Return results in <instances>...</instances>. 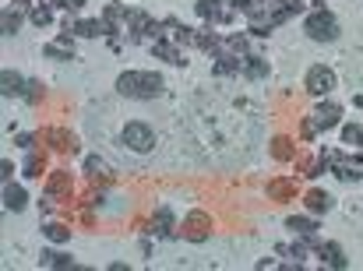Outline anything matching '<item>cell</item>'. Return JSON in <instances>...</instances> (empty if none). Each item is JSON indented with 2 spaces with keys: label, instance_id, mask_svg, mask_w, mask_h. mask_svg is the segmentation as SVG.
I'll use <instances>...</instances> for the list:
<instances>
[{
  "label": "cell",
  "instance_id": "cell-1",
  "mask_svg": "<svg viewBox=\"0 0 363 271\" xmlns=\"http://www.w3.org/2000/svg\"><path fill=\"white\" fill-rule=\"evenodd\" d=\"M303 7H307V0H268L264 7L254 4V7L247 11V18H250V32H254V35H268L272 28H279L282 21H289V18L300 14Z\"/></svg>",
  "mask_w": 363,
  "mask_h": 271
},
{
  "label": "cell",
  "instance_id": "cell-2",
  "mask_svg": "<svg viewBox=\"0 0 363 271\" xmlns=\"http://www.w3.org/2000/svg\"><path fill=\"white\" fill-rule=\"evenodd\" d=\"M117 92L127 99H155L162 96V78L152 71H123L117 78Z\"/></svg>",
  "mask_w": 363,
  "mask_h": 271
},
{
  "label": "cell",
  "instance_id": "cell-3",
  "mask_svg": "<svg viewBox=\"0 0 363 271\" xmlns=\"http://www.w3.org/2000/svg\"><path fill=\"white\" fill-rule=\"evenodd\" d=\"M303 32L314 39V42H332V39H339V18L332 14V11H311L307 14V21H303Z\"/></svg>",
  "mask_w": 363,
  "mask_h": 271
},
{
  "label": "cell",
  "instance_id": "cell-4",
  "mask_svg": "<svg viewBox=\"0 0 363 271\" xmlns=\"http://www.w3.org/2000/svg\"><path fill=\"white\" fill-rule=\"evenodd\" d=\"M121 141L130 151H152V148H155V131H152L148 124H138V120H134V124L123 127Z\"/></svg>",
  "mask_w": 363,
  "mask_h": 271
},
{
  "label": "cell",
  "instance_id": "cell-5",
  "mask_svg": "<svg viewBox=\"0 0 363 271\" xmlns=\"http://www.w3.org/2000/svg\"><path fill=\"white\" fill-rule=\"evenodd\" d=\"M303 85H307L311 96H328V92L335 88V74H332V67H321V64H318V67L307 71V81H303Z\"/></svg>",
  "mask_w": 363,
  "mask_h": 271
},
{
  "label": "cell",
  "instance_id": "cell-6",
  "mask_svg": "<svg viewBox=\"0 0 363 271\" xmlns=\"http://www.w3.org/2000/svg\"><path fill=\"white\" fill-rule=\"evenodd\" d=\"M127 21H130V39L141 42V39H155L159 35V21H152L145 11H127Z\"/></svg>",
  "mask_w": 363,
  "mask_h": 271
},
{
  "label": "cell",
  "instance_id": "cell-7",
  "mask_svg": "<svg viewBox=\"0 0 363 271\" xmlns=\"http://www.w3.org/2000/svg\"><path fill=\"white\" fill-rule=\"evenodd\" d=\"M32 11V4L28 0H11L7 7H4V18H0V28H4V35H14L18 28H21V18Z\"/></svg>",
  "mask_w": 363,
  "mask_h": 271
},
{
  "label": "cell",
  "instance_id": "cell-8",
  "mask_svg": "<svg viewBox=\"0 0 363 271\" xmlns=\"http://www.w3.org/2000/svg\"><path fill=\"white\" fill-rule=\"evenodd\" d=\"M64 32H74V35H85V39H96V35H110V25L106 18H82V21H64Z\"/></svg>",
  "mask_w": 363,
  "mask_h": 271
},
{
  "label": "cell",
  "instance_id": "cell-9",
  "mask_svg": "<svg viewBox=\"0 0 363 271\" xmlns=\"http://www.w3.org/2000/svg\"><path fill=\"white\" fill-rule=\"evenodd\" d=\"M219 4H223V0H198L194 11H198L201 18H208V21H219V25L233 21V11H237V7H219Z\"/></svg>",
  "mask_w": 363,
  "mask_h": 271
},
{
  "label": "cell",
  "instance_id": "cell-10",
  "mask_svg": "<svg viewBox=\"0 0 363 271\" xmlns=\"http://www.w3.org/2000/svg\"><path fill=\"white\" fill-rule=\"evenodd\" d=\"M311 120H314V127H318V131L339 127V120H342V106H339V103H321V106H318V113H314Z\"/></svg>",
  "mask_w": 363,
  "mask_h": 271
},
{
  "label": "cell",
  "instance_id": "cell-11",
  "mask_svg": "<svg viewBox=\"0 0 363 271\" xmlns=\"http://www.w3.org/2000/svg\"><path fill=\"white\" fill-rule=\"evenodd\" d=\"M208 226H212L208 215H205V212H194V215L184 219V236H187L191 243H201V240L208 236Z\"/></svg>",
  "mask_w": 363,
  "mask_h": 271
},
{
  "label": "cell",
  "instance_id": "cell-12",
  "mask_svg": "<svg viewBox=\"0 0 363 271\" xmlns=\"http://www.w3.org/2000/svg\"><path fill=\"white\" fill-rule=\"evenodd\" d=\"M314 250H318V258H321L328 268H335V271L346 268V254H342L339 243H318V240H314Z\"/></svg>",
  "mask_w": 363,
  "mask_h": 271
},
{
  "label": "cell",
  "instance_id": "cell-13",
  "mask_svg": "<svg viewBox=\"0 0 363 271\" xmlns=\"http://www.w3.org/2000/svg\"><path fill=\"white\" fill-rule=\"evenodd\" d=\"M152 53H155L159 60H166V64H184V57H180V50H177V46H169L162 32H159V35L152 39Z\"/></svg>",
  "mask_w": 363,
  "mask_h": 271
},
{
  "label": "cell",
  "instance_id": "cell-14",
  "mask_svg": "<svg viewBox=\"0 0 363 271\" xmlns=\"http://www.w3.org/2000/svg\"><path fill=\"white\" fill-rule=\"evenodd\" d=\"M25 204H28L25 190H21L18 183H11V180H7V183H4V208H7V212H21Z\"/></svg>",
  "mask_w": 363,
  "mask_h": 271
},
{
  "label": "cell",
  "instance_id": "cell-15",
  "mask_svg": "<svg viewBox=\"0 0 363 271\" xmlns=\"http://www.w3.org/2000/svg\"><path fill=\"white\" fill-rule=\"evenodd\" d=\"M264 194H268L272 201H289V197H296V183H293V180H272V183L264 187Z\"/></svg>",
  "mask_w": 363,
  "mask_h": 271
},
{
  "label": "cell",
  "instance_id": "cell-16",
  "mask_svg": "<svg viewBox=\"0 0 363 271\" xmlns=\"http://www.w3.org/2000/svg\"><path fill=\"white\" fill-rule=\"evenodd\" d=\"M46 194H50V197L71 194V176H67V169H57V173L50 176V183H46Z\"/></svg>",
  "mask_w": 363,
  "mask_h": 271
},
{
  "label": "cell",
  "instance_id": "cell-17",
  "mask_svg": "<svg viewBox=\"0 0 363 271\" xmlns=\"http://www.w3.org/2000/svg\"><path fill=\"white\" fill-rule=\"evenodd\" d=\"M286 229H293V233H300L303 240H311L314 229H318V222H314V219H303V215H293V219H286Z\"/></svg>",
  "mask_w": 363,
  "mask_h": 271
},
{
  "label": "cell",
  "instance_id": "cell-18",
  "mask_svg": "<svg viewBox=\"0 0 363 271\" xmlns=\"http://www.w3.org/2000/svg\"><path fill=\"white\" fill-rule=\"evenodd\" d=\"M303 201H307V208H311L314 215H325V212L332 208V197H328L325 190H311V194H307Z\"/></svg>",
  "mask_w": 363,
  "mask_h": 271
},
{
  "label": "cell",
  "instance_id": "cell-19",
  "mask_svg": "<svg viewBox=\"0 0 363 271\" xmlns=\"http://www.w3.org/2000/svg\"><path fill=\"white\" fill-rule=\"evenodd\" d=\"M71 53H74V50H71V39H67V32H64L57 42H50V46H46V57H64V60H71Z\"/></svg>",
  "mask_w": 363,
  "mask_h": 271
},
{
  "label": "cell",
  "instance_id": "cell-20",
  "mask_svg": "<svg viewBox=\"0 0 363 271\" xmlns=\"http://www.w3.org/2000/svg\"><path fill=\"white\" fill-rule=\"evenodd\" d=\"M240 71L243 74H250V78H261V74H268V64H264L261 57H243Z\"/></svg>",
  "mask_w": 363,
  "mask_h": 271
},
{
  "label": "cell",
  "instance_id": "cell-21",
  "mask_svg": "<svg viewBox=\"0 0 363 271\" xmlns=\"http://www.w3.org/2000/svg\"><path fill=\"white\" fill-rule=\"evenodd\" d=\"M272 155H275L279 162H289V158H293V144H289V137H275V141H272Z\"/></svg>",
  "mask_w": 363,
  "mask_h": 271
},
{
  "label": "cell",
  "instance_id": "cell-22",
  "mask_svg": "<svg viewBox=\"0 0 363 271\" xmlns=\"http://www.w3.org/2000/svg\"><path fill=\"white\" fill-rule=\"evenodd\" d=\"M46 137L53 141L57 151H74V137L71 134H64V131H46Z\"/></svg>",
  "mask_w": 363,
  "mask_h": 271
},
{
  "label": "cell",
  "instance_id": "cell-23",
  "mask_svg": "<svg viewBox=\"0 0 363 271\" xmlns=\"http://www.w3.org/2000/svg\"><path fill=\"white\" fill-rule=\"evenodd\" d=\"M28 18H32V25H39V28H43V25H50V21H53V11H50L46 4H35V7L28 11Z\"/></svg>",
  "mask_w": 363,
  "mask_h": 271
},
{
  "label": "cell",
  "instance_id": "cell-24",
  "mask_svg": "<svg viewBox=\"0 0 363 271\" xmlns=\"http://www.w3.org/2000/svg\"><path fill=\"white\" fill-rule=\"evenodd\" d=\"M4 96H21V74H14V71H4Z\"/></svg>",
  "mask_w": 363,
  "mask_h": 271
},
{
  "label": "cell",
  "instance_id": "cell-25",
  "mask_svg": "<svg viewBox=\"0 0 363 271\" xmlns=\"http://www.w3.org/2000/svg\"><path fill=\"white\" fill-rule=\"evenodd\" d=\"M43 166H46V155H43V151H32L28 162H25V176H39Z\"/></svg>",
  "mask_w": 363,
  "mask_h": 271
},
{
  "label": "cell",
  "instance_id": "cell-26",
  "mask_svg": "<svg viewBox=\"0 0 363 271\" xmlns=\"http://www.w3.org/2000/svg\"><path fill=\"white\" fill-rule=\"evenodd\" d=\"M169 226H173L169 212H166V208H159V212H155V233H159V236H173V229H169Z\"/></svg>",
  "mask_w": 363,
  "mask_h": 271
},
{
  "label": "cell",
  "instance_id": "cell-27",
  "mask_svg": "<svg viewBox=\"0 0 363 271\" xmlns=\"http://www.w3.org/2000/svg\"><path fill=\"white\" fill-rule=\"evenodd\" d=\"M39 265H46V268H71V258H64V254H43V261Z\"/></svg>",
  "mask_w": 363,
  "mask_h": 271
},
{
  "label": "cell",
  "instance_id": "cell-28",
  "mask_svg": "<svg viewBox=\"0 0 363 271\" xmlns=\"http://www.w3.org/2000/svg\"><path fill=\"white\" fill-rule=\"evenodd\" d=\"M46 236H50L53 243H64V240L71 236V229H67V226H57V222H50V226H46Z\"/></svg>",
  "mask_w": 363,
  "mask_h": 271
},
{
  "label": "cell",
  "instance_id": "cell-29",
  "mask_svg": "<svg viewBox=\"0 0 363 271\" xmlns=\"http://www.w3.org/2000/svg\"><path fill=\"white\" fill-rule=\"evenodd\" d=\"M342 141H346V144H363V127L346 124V127H342Z\"/></svg>",
  "mask_w": 363,
  "mask_h": 271
},
{
  "label": "cell",
  "instance_id": "cell-30",
  "mask_svg": "<svg viewBox=\"0 0 363 271\" xmlns=\"http://www.w3.org/2000/svg\"><path fill=\"white\" fill-rule=\"evenodd\" d=\"M25 88H28V92H25V96H28V103H39V99H43V85H35V81H28Z\"/></svg>",
  "mask_w": 363,
  "mask_h": 271
},
{
  "label": "cell",
  "instance_id": "cell-31",
  "mask_svg": "<svg viewBox=\"0 0 363 271\" xmlns=\"http://www.w3.org/2000/svg\"><path fill=\"white\" fill-rule=\"evenodd\" d=\"M57 7H64V11H82L85 0H57Z\"/></svg>",
  "mask_w": 363,
  "mask_h": 271
},
{
  "label": "cell",
  "instance_id": "cell-32",
  "mask_svg": "<svg viewBox=\"0 0 363 271\" xmlns=\"http://www.w3.org/2000/svg\"><path fill=\"white\" fill-rule=\"evenodd\" d=\"M230 7H237V11H243V14H247V11L254 7V0H230Z\"/></svg>",
  "mask_w": 363,
  "mask_h": 271
},
{
  "label": "cell",
  "instance_id": "cell-33",
  "mask_svg": "<svg viewBox=\"0 0 363 271\" xmlns=\"http://www.w3.org/2000/svg\"><path fill=\"white\" fill-rule=\"evenodd\" d=\"M254 4H268V0H254Z\"/></svg>",
  "mask_w": 363,
  "mask_h": 271
}]
</instances>
